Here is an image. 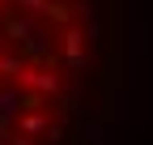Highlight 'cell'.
Wrapping results in <instances>:
<instances>
[{"label":"cell","instance_id":"cell-1","mask_svg":"<svg viewBox=\"0 0 153 145\" xmlns=\"http://www.w3.org/2000/svg\"><path fill=\"white\" fill-rule=\"evenodd\" d=\"M38 90V94H60V90H64V77H60V72H55V68H34V64H26L22 72H17V90Z\"/></svg>","mask_w":153,"mask_h":145},{"label":"cell","instance_id":"cell-5","mask_svg":"<svg viewBox=\"0 0 153 145\" xmlns=\"http://www.w3.org/2000/svg\"><path fill=\"white\" fill-rule=\"evenodd\" d=\"M17 4H22V13H51L55 0H17Z\"/></svg>","mask_w":153,"mask_h":145},{"label":"cell","instance_id":"cell-4","mask_svg":"<svg viewBox=\"0 0 153 145\" xmlns=\"http://www.w3.org/2000/svg\"><path fill=\"white\" fill-rule=\"evenodd\" d=\"M22 90H17V85H9V90H0V120H9V115H17V111H22Z\"/></svg>","mask_w":153,"mask_h":145},{"label":"cell","instance_id":"cell-2","mask_svg":"<svg viewBox=\"0 0 153 145\" xmlns=\"http://www.w3.org/2000/svg\"><path fill=\"white\" fill-rule=\"evenodd\" d=\"M60 60H64L68 68H85V34L76 30V26H68V30H64V43H60Z\"/></svg>","mask_w":153,"mask_h":145},{"label":"cell","instance_id":"cell-3","mask_svg":"<svg viewBox=\"0 0 153 145\" xmlns=\"http://www.w3.org/2000/svg\"><path fill=\"white\" fill-rule=\"evenodd\" d=\"M17 128H22L17 137L34 141V137H47V128H51V124H47V115H43V111H22V120H17Z\"/></svg>","mask_w":153,"mask_h":145},{"label":"cell","instance_id":"cell-6","mask_svg":"<svg viewBox=\"0 0 153 145\" xmlns=\"http://www.w3.org/2000/svg\"><path fill=\"white\" fill-rule=\"evenodd\" d=\"M9 145H34V141H26V137H9Z\"/></svg>","mask_w":153,"mask_h":145}]
</instances>
